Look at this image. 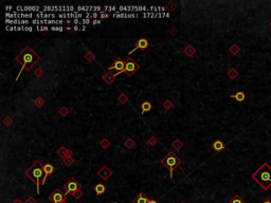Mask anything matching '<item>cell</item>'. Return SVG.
<instances>
[{
  "instance_id": "ffe728a7",
  "label": "cell",
  "mask_w": 271,
  "mask_h": 203,
  "mask_svg": "<svg viewBox=\"0 0 271 203\" xmlns=\"http://www.w3.org/2000/svg\"><path fill=\"white\" fill-rule=\"evenodd\" d=\"M229 203H246V202H245V201H243V199L238 196V195H235L234 198H233L232 200L229 201Z\"/></svg>"
},
{
  "instance_id": "f6af8a7d",
  "label": "cell",
  "mask_w": 271,
  "mask_h": 203,
  "mask_svg": "<svg viewBox=\"0 0 271 203\" xmlns=\"http://www.w3.org/2000/svg\"><path fill=\"white\" fill-rule=\"evenodd\" d=\"M148 203H158V202L156 200H149V202Z\"/></svg>"
},
{
  "instance_id": "cb8c5ba5",
  "label": "cell",
  "mask_w": 271,
  "mask_h": 203,
  "mask_svg": "<svg viewBox=\"0 0 271 203\" xmlns=\"http://www.w3.org/2000/svg\"><path fill=\"white\" fill-rule=\"evenodd\" d=\"M125 146L130 149V148H133V146H135V143H133V141L131 140V139H128V140L125 141Z\"/></svg>"
},
{
  "instance_id": "8992f818",
  "label": "cell",
  "mask_w": 271,
  "mask_h": 203,
  "mask_svg": "<svg viewBox=\"0 0 271 203\" xmlns=\"http://www.w3.org/2000/svg\"><path fill=\"white\" fill-rule=\"evenodd\" d=\"M125 65H126V62L122 60L121 58H118L117 60L112 64V66L109 68V70H116L117 71L116 74H113V76L116 77V76H118L119 74H121L122 72H123L124 69H125Z\"/></svg>"
},
{
  "instance_id": "7c38bea8",
  "label": "cell",
  "mask_w": 271,
  "mask_h": 203,
  "mask_svg": "<svg viewBox=\"0 0 271 203\" xmlns=\"http://www.w3.org/2000/svg\"><path fill=\"white\" fill-rule=\"evenodd\" d=\"M149 202V199L146 197V195L144 193H141L140 195H138V197L135 198L133 200V203H148Z\"/></svg>"
},
{
  "instance_id": "30bf717a",
  "label": "cell",
  "mask_w": 271,
  "mask_h": 203,
  "mask_svg": "<svg viewBox=\"0 0 271 203\" xmlns=\"http://www.w3.org/2000/svg\"><path fill=\"white\" fill-rule=\"evenodd\" d=\"M98 175H99L103 180H107V179L112 175V171H111L107 166H103L99 171H98Z\"/></svg>"
},
{
  "instance_id": "4fadbf2b",
  "label": "cell",
  "mask_w": 271,
  "mask_h": 203,
  "mask_svg": "<svg viewBox=\"0 0 271 203\" xmlns=\"http://www.w3.org/2000/svg\"><path fill=\"white\" fill-rule=\"evenodd\" d=\"M94 191L96 193L98 196H101L106 191V185L103 184V183H98V184L94 186Z\"/></svg>"
},
{
  "instance_id": "c3c4849f",
  "label": "cell",
  "mask_w": 271,
  "mask_h": 203,
  "mask_svg": "<svg viewBox=\"0 0 271 203\" xmlns=\"http://www.w3.org/2000/svg\"><path fill=\"white\" fill-rule=\"evenodd\" d=\"M6 10H8V11H10V10H11V9H12V6H6Z\"/></svg>"
},
{
  "instance_id": "5bb4252c",
  "label": "cell",
  "mask_w": 271,
  "mask_h": 203,
  "mask_svg": "<svg viewBox=\"0 0 271 203\" xmlns=\"http://www.w3.org/2000/svg\"><path fill=\"white\" fill-rule=\"evenodd\" d=\"M213 149L214 150H216V151H220V150H222L224 148H225V144L222 143L220 140H216L214 143H213Z\"/></svg>"
},
{
  "instance_id": "4dcf8cb0",
  "label": "cell",
  "mask_w": 271,
  "mask_h": 203,
  "mask_svg": "<svg viewBox=\"0 0 271 203\" xmlns=\"http://www.w3.org/2000/svg\"><path fill=\"white\" fill-rule=\"evenodd\" d=\"M36 29L38 31H49V28H48V27H40V25H38Z\"/></svg>"
},
{
  "instance_id": "2e32d148",
  "label": "cell",
  "mask_w": 271,
  "mask_h": 203,
  "mask_svg": "<svg viewBox=\"0 0 271 203\" xmlns=\"http://www.w3.org/2000/svg\"><path fill=\"white\" fill-rule=\"evenodd\" d=\"M35 17H37V18H54L55 17V14H45L43 12H40V13H37L36 15H35Z\"/></svg>"
},
{
  "instance_id": "d6a6232c",
  "label": "cell",
  "mask_w": 271,
  "mask_h": 203,
  "mask_svg": "<svg viewBox=\"0 0 271 203\" xmlns=\"http://www.w3.org/2000/svg\"><path fill=\"white\" fill-rule=\"evenodd\" d=\"M51 30H52V31H63L64 29H63L62 27H52Z\"/></svg>"
},
{
  "instance_id": "7a4b0ae2",
  "label": "cell",
  "mask_w": 271,
  "mask_h": 203,
  "mask_svg": "<svg viewBox=\"0 0 271 203\" xmlns=\"http://www.w3.org/2000/svg\"><path fill=\"white\" fill-rule=\"evenodd\" d=\"M252 179L262 186L263 189H269L271 186V166L269 164L264 163L252 175Z\"/></svg>"
},
{
  "instance_id": "44dd1931",
  "label": "cell",
  "mask_w": 271,
  "mask_h": 203,
  "mask_svg": "<svg viewBox=\"0 0 271 203\" xmlns=\"http://www.w3.org/2000/svg\"><path fill=\"white\" fill-rule=\"evenodd\" d=\"M67 150H68V149H66L65 147H62L61 149H58V150H57V154H58L59 157H62V158H64V159H65L66 154H67Z\"/></svg>"
},
{
  "instance_id": "6da1fadb",
  "label": "cell",
  "mask_w": 271,
  "mask_h": 203,
  "mask_svg": "<svg viewBox=\"0 0 271 203\" xmlns=\"http://www.w3.org/2000/svg\"><path fill=\"white\" fill-rule=\"evenodd\" d=\"M39 59H40L39 56L37 55L35 51H33L30 47H25V49L22 50V52L20 53L18 56H16V60L18 62H20L22 67L16 80H18L21 72L25 70V69L27 71L31 70V68L33 67L34 65H36L37 62H39Z\"/></svg>"
},
{
  "instance_id": "9c48e42d",
  "label": "cell",
  "mask_w": 271,
  "mask_h": 203,
  "mask_svg": "<svg viewBox=\"0 0 271 203\" xmlns=\"http://www.w3.org/2000/svg\"><path fill=\"white\" fill-rule=\"evenodd\" d=\"M148 46H149V41H148L146 38H140V39H138V41H137V46H136V48L133 50V51H130L129 54H131L133 52H135V51H137V50H139V49H141V50L147 49Z\"/></svg>"
},
{
  "instance_id": "f546056e",
  "label": "cell",
  "mask_w": 271,
  "mask_h": 203,
  "mask_svg": "<svg viewBox=\"0 0 271 203\" xmlns=\"http://www.w3.org/2000/svg\"><path fill=\"white\" fill-rule=\"evenodd\" d=\"M228 74H229V75H231V76H230L231 78H235V77H236V74H237V73H236V71L232 69V70L230 71V72H229Z\"/></svg>"
},
{
  "instance_id": "9a60e30c",
  "label": "cell",
  "mask_w": 271,
  "mask_h": 203,
  "mask_svg": "<svg viewBox=\"0 0 271 203\" xmlns=\"http://www.w3.org/2000/svg\"><path fill=\"white\" fill-rule=\"evenodd\" d=\"M231 97L235 99L237 102H243V99H246V95H245V93H243V91H238V92L235 93L234 95H231Z\"/></svg>"
},
{
  "instance_id": "681fc988",
  "label": "cell",
  "mask_w": 271,
  "mask_h": 203,
  "mask_svg": "<svg viewBox=\"0 0 271 203\" xmlns=\"http://www.w3.org/2000/svg\"><path fill=\"white\" fill-rule=\"evenodd\" d=\"M73 29L75 30V31H76V30H80V28H78V27H76V25H75V27H74Z\"/></svg>"
},
{
  "instance_id": "4316f807",
  "label": "cell",
  "mask_w": 271,
  "mask_h": 203,
  "mask_svg": "<svg viewBox=\"0 0 271 203\" xmlns=\"http://www.w3.org/2000/svg\"><path fill=\"white\" fill-rule=\"evenodd\" d=\"M156 143H157V139L155 138V136H151L149 140H148V144L151 145V146H154V145H156Z\"/></svg>"
},
{
  "instance_id": "f35d334b",
  "label": "cell",
  "mask_w": 271,
  "mask_h": 203,
  "mask_svg": "<svg viewBox=\"0 0 271 203\" xmlns=\"http://www.w3.org/2000/svg\"><path fill=\"white\" fill-rule=\"evenodd\" d=\"M101 9H102L101 6H93V9H92V10L94 11V13H96V11H101Z\"/></svg>"
},
{
  "instance_id": "74e56055",
  "label": "cell",
  "mask_w": 271,
  "mask_h": 203,
  "mask_svg": "<svg viewBox=\"0 0 271 203\" xmlns=\"http://www.w3.org/2000/svg\"><path fill=\"white\" fill-rule=\"evenodd\" d=\"M58 17L59 18H68V15L67 14H58Z\"/></svg>"
},
{
  "instance_id": "d6986e66",
  "label": "cell",
  "mask_w": 271,
  "mask_h": 203,
  "mask_svg": "<svg viewBox=\"0 0 271 203\" xmlns=\"http://www.w3.org/2000/svg\"><path fill=\"white\" fill-rule=\"evenodd\" d=\"M182 146H183V144H182V142L180 141V140H175V141L173 142V147L175 148V149H177V150H179Z\"/></svg>"
},
{
  "instance_id": "ab89813d",
  "label": "cell",
  "mask_w": 271,
  "mask_h": 203,
  "mask_svg": "<svg viewBox=\"0 0 271 203\" xmlns=\"http://www.w3.org/2000/svg\"><path fill=\"white\" fill-rule=\"evenodd\" d=\"M72 156V151L70 150V149H68L67 150V154H66V157H71Z\"/></svg>"
},
{
  "instance_id": "f1b7e54d",
  "label": "cell",
  "mask_w": 271,
  "mask_h": 203,
  "mask_svg": "<svg viewBox=\"0 0 271 203\" xmlns=\"http://www.w3.org/2000/svg\"><path fill=\"white\" fill-rule=\"evenodd\" d=\"M108 145H109V142L107 141V140H103V141L101 142V146L104 148H107Z\"/></svg>"
},
{
  "instance_id": "ac0fdd59",
  "label": "cell",
  "mask_w": 271,
  "mask_h": 203,
  "mask_svg": "<svg viewBox=\"0 0 271 203\" xmlns=\"http://www.w3.org/2000/svg\"><path fill=\"white\" fill-rule=\"evenodd\" d=\"M31 12V11H35V12H39V6H23V12Z\"/></svg>"
},
{
  "instance_id": "7dc6e473",
  "label": "cell",
  "mask_w": 271,
  "mask_h": 203,
  "mask_svg": "<svg viewBox=\"0 0 271 203\" xmlns=\"http://www.w3.org/2000/svg\"><path fill=\"white\" fill-rule=\"evenodd\" d=\"M13 203H21V201H20V200H15Z\"/></svg>"
},
{
  "instance_id": "83f0119b",
  "label": "cell",
  "mask_w": 271,
  "mask_h": 203,
  "mask_svg": "<svg viewBox=\"0 0 271 203\" xmlns=\"http://www.w3.org/2000/svg\"><path fill=\"white\" fill-rule=\"evenodd\" d=\"M82 195H83V193H82V191H80V189H78V191H75V193H73V194H72V196H73L74 198H76V199H78V198H80V197H82Z\"/></svg>"
},
{
  "instance_id": "d4e9b609",
  "label": "cell",
  "mask_w": 271,
  "mask_h": 203,
  "mask_svg": "<svg viewBox=\"0 0 271 203\" xmlns=\"http://www.w3.org/2000/svg\"><path fill=\"white\" fill-rule=\"evenodd\" d=\"M93 6H77L76 8V11L77 12H80V11H90V10H92Z\"/></svg>"
},
{
  "instance_id": "e0dca14e",
  "label": "cell",
  "mask_w": 271,
  "mask_h": 203,
  "mask_svg": "<svg viewBox=\"0 0 271 203\" xmlns=\"http://www.w3.org/2000/svg\"><path fill=\"white\" fill-rule=\"evenodd\" d=\"M141 109H142V112H143V113H144V112H148L149 110H151V104L147 101L144 102L141 106Z\"/></svg>"
},
{
  "instance_id": "5b68a950",
  "label": "cell",
  "mask_w": 271,
  "mask_h": 203,
  "mask_svg": "<svg viewBox=\"0 0 271 203\" xmlns=\"http://www.w3.org/2000/svg\"><path fill=\"white\" fill-rule=\"evenodd\" d=\"M64 188H65V191H66V194H69V193L73 194V193H75V191H77L80 189V184H78V182H76L75 179L71 178L65 184Z\"/></svg>"
},
{
  "instance_id": "ba28073f",
  "label": "cell",
  "mask_w": 271,
  "mask_h": 203,
  "mask_svg": "<svg viewBox=\"0 0 271 203\" xmlns=\"http://www.w3.org/2000/svg\"><path fill=\"white\" fill-rule=\"evenodd\" d=\"M49 200L52 201L53 203H63L65 202V195L61 191L56 189L49 196Z\"/></svg>"
},
{
  "instance_id": "1f68e13d",
  "label": "cell",
  "mask_w": 271,
  "mask_h": 203,
  "mask_svg": "<svg viewBox=\"0 0 271 203\" xmlns=\"http://www.w3.org/2000/svg\"><path fill=\"white\" fill-rule=\"evenodd\" d=\"M35 104H36L37 106H41V105L43 104V99H36V102H35Z\"/></svg>"
},
{
  "instance_id": "e575fe53",
  "label": "cell",
  "mask_w": 271,
  "mask_h": 203,
  "mask_svg": "<svg viewBox=\"0 0 271 203\" xmlns=\"http://www.w3.org/2000/svg\"><path fill=\"white\" fill-rule=\"evenodd\" d=\"M109 17V14L108 13H101V16H100V18H108Z\"/></svg>"
},
{
  "instance_id": "bcb514c9",
  "label": "cell",
  "mask_w": 271,
  "mask_h": 203,
  "mask_svg": "<svg viewBox=\"0 0 271 203\" xmlns=\"http://www.w3.org/2000/svg\"><path fill=\"white\" fill-rule=\"evenodd\" d=\"M263 203H271V200H265Z\"/></svg>"
},
{
  "instance_id": "836d02e7",
  "label": "cell",
  "mask_w": 271,
  "mask_h": 203,
  "mask_svg": "<svg viewBox=\"0 0 271 203\" xmlns=\"http://www.w3.org/2000/svg\"><path fill=\"white\" fill-rule=\"evenodd\" d=\"M105 10H108V11H116L117 8L116 6H104Z\"/></svg>"
},
{
  "instance_id": "277c9868",
  "label": "cell",
  "mask_w": 271,
  "mask_h": 203,
  "mask_svg": "<svg viewBox=\"0 0 271 203\" xmlns=\"http://www.w3.org/2000/svg\"><path fill=\"white\" fill-rule=\"evenodd\" d=\"M162 164L165 165V166L169 168V176L171 178H173V172H174V169L176 167L181 164V160L179 159L178 157H176L174 152H169V154L165 156V157L162 159Z\"/></svg>"
},
{
  "instance_id": "d590c367",
  "label": "cell",
  "mask_w": 271,
  "mask_h": 203,
  "mask_svg": "<svg viewBox=\"0 0 271 203\" xmlns=\"http://www.w3.org/2000/svg\"><path fill=\"white\" fill-rule=\"evenodd\" d=\"M80 21H82V23H84V25H88V23H90V19H82Z\"/></svg>"
},
{
  "instance_id": "816d5d0a",
  "label": "cell",
  "mask_w": 271,
  "mask_h": 203,
  "mask_svg": "<svg viewBox=\"0 0 271 203\" xmlns=\"http://www.w3.org/2000/svg\"><path fill=\"white\" fill-rule=\"evenodd\" d=\"M63 203H66V202H63Z\"/></svg>"
},
{
  "instance_id": "7bdbcfd3",
  "label": "cell",
  "mask_w": 271,
  "mask_h": 203,
  "mask_svg": "<svg viewBox=\"0 0 271 203\" xmlns=\"http://www.w3.org/2000/svg\"><path fill=\"white\" fill-rule=\"evenodd\" d=\"M73 22L75 23V25H76V23H82V21H80V20H78V19H74Z\"/></svg>"
},
{
  "instance_id": "8d00e7d4",
  "label": "cell",
  "mask_w": 271,
  "mask_h": 203,
  "mask_svg": "<svg viewBox=\"0 0 271 203\" xmlns=\"http://www.w3.org/2000/svg\"><path fill=\"white\" fill-rule=\"evenodd\" d=\"M22 30H25V31H32V28L31 27H22Z\"/></svg>"
},
{
  "instance_id": "52a82bcc",
  "label": "cell",
  "mask_w": 271,
  "mask_h": 203,
  "mask_svg": "<svg viewBox=\"0 0 271 203\" xmlns=\"http://www.w3.org/2000/svg\"><path fill=\"white\" fill-rule=\"evenodd\" d=\"M139 69V65L136 64L135 62L133 60V58H128V60L126 62V65H125V69H124L123 72L127 73L128 76H131L136 71Z\"/></svg>"
},
{
  "instance_id": "ee69618b",
  "label": "cell",
  "mask_w": 271,
  "mask_h": 203,
  "mask_svg": "<svg viewBox=\"0 0 271 203\" xmlns=\"http://www.w3.org/2000/svg\"><path fill=\"white\" fill-rule=\"evenodd\" d=\"M144 16H145V17H148V16H151V14H145ZM153 16H155V17H156V16H158V14H154Z\"/></svg>"
},
{
  "instance_id": "603a6c76",
  "label": "cell",
  "mask_w": 271,
  "mask_h": 203,
  "mask_svg": "<svg viewBox=\"0 0 271 203\" xmlns=\"http://www.w3.org/2000/svg\"><path fill=\"white\" fill-rule=\"evenodd\" d=\"M184 53H185V54H188V56H192L195 53V50L193 49V47L188 46V48H185V49H184Z\"/></svg>"
},
{
  "instance_id": "60d3db41",
  "label": "cell",
  "mask_w": 271,
  "mask_h": 203,
  "mask_svg": "<svg viewBox=\"0 0 271 203\" xmlns=\"http://www.w3.org/2000/svg\"><path fill=\"white\" fill-rule=\"evenodd\" d=\"M27 203H36V201L34 200L33 198H29V200H28V202Z\"/></svg>"
},
{
  "instance_id": "3957f363",
  "label": "cell",
  "mask_w": 271,
  "mask_h": 203,
  "mask_svg": "<svg viewBox=\"0 0 271 203\" xmlns=\"http://www.w3.org/2000/svg\"><path fill=\"white\" fill-rule=\"evenodd\" d=\"M25 176L30 178L31 181H33L36 184L37 187V194H39V185L40 183L43 184V180H45V171H43V165L40 163L39 161H36L35 163L32 165L30 168L25 171Z\"/></svg>"
},
{
  "instance_id": "8fae6325",
  "label": "cell",
  "mask_w": 271,
  "mask_h": 203,
  "mask_svg": "<svg viewBox=\"0 0 271 203\" xmlns=\"http://www.w3.org/2000/svg\"><path fill=\"white\" fill-rule=\"evenodd\" d=\"M43 171H45V180H43V184H45L47 177H48L49 175H51V174L54 171V167H53L52 164L46 163L45 165H43Z\"/></svg>"
},
{
  "instance_id": "f907efd6",
  "label": "cell",
  "mask_w": 271,
  "mask_h": 203,
  "mask_svg": "<svg viewBox=\"0 0 271 203\" xmlns=\"http://www.w3.org/2000/svg\"><path fill=\"white\" fill-rule=\"evenodd\" d=\"M181 203H184V202H181Z\"/></svg>"
},
{
  "instance_id": "b9f144b4",
  "label": "cell",
  "mask_w": 271,
  "mask_h": 203,
  "mask_svg": "<svg viewBox=\"0 0 271 203\" xmlns=\"http://www.w3.org/2000/svg\"><path fill=\"white\" fill-rule=\"evenodd\" d=\"M100 23H101V20H96V19L93 20V25H100Z\"/></svg>"
},
{
  "instance_id": "484cf974",
  "label": "cell",
  "mask_w": 271,
  "mask_h": 203,
  "mask_svg": "<svg viewBox=\"0 0 271 203\" xmlns=\"http://www.w3.org/2000/svg\"><path fill=\"white\" fill-rule=\"evenodd\" d=\"M119 102H120L121 104H125L127 102V97L125 96V94H121V96L119 97Z\"/></svg>"
},
{
  "instance_id": "7402d4cb",
  "label": "cell",
  "mask_w": 271,
  "mask_h": 203,
  "mask_svg": "<svg viewBox=\"0 0 271 203\" xmlns=\"http://www.w3.org/2000/svg\"><path fill=\"white\" fill-rule=\"evenodd\" d=\"M73 163H74V160L71 157H66L65 159H64V164L67 165V166H71Z\"/></svg>"
}]
</instances>
